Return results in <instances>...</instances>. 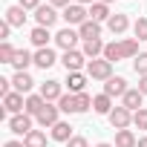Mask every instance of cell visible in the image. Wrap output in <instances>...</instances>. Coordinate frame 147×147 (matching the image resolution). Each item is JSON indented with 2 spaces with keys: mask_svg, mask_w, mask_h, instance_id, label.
<instances>
[{
  "mask_svg": "<svg viewBox=\"0 0 147 147\" xmlns=\"http://www.w3.org/2000/svg\"><path fill=\"white\" fill-rule=\"evenodd\" d=\"M66 147H90V141H87L84 136H72V138L66 141Z\"/></svg>",
  "mask_w": 147,
  "mask_h": 147,
  "instance_id": "cell-37",
  "label": "cell"
},
{
  "mask_svg": "<svg viewBox=\"0 0 147 147\" xmlns=\"http://www.w3.org/2000/svg\"><path fill=\"white\" fill-rule=\"evenodd\" d=\"M138 43H141V40H136V38H121V52H124V58H136V55H138Z\"/></svg>",
  "mask_w": 147,
  "mask_h": 147,
  "instance_id": "cell-30",
  "label": "cell"
},
{
  "mask_svg": "<svg viewBox=\"0 0 147 147\" xmlns=\"http://www.w3.org/2000/svg\"><path fill=\"white\" fill-rule=\"evenodd\" d=\"M98 3H107V6H110V3H113V0H98Z\"/></svg>",
  "mask_w": 147,
  "mask_h": 147,
  "instance_id": "cell-46",
  "label": "cell"
},
{
  "mask_svg": "<svg viewBox=\"0 0 147 147\" xmlns=\"http://www.w3.org/2000/svg\"><path fill=\"white\" fill-rule=\"evenodd\" d=\"M49 38H52V35H49V29H43V26H35V29L29 32V40H32L38 49H46V46H49Z\"/></svg>",
  "mask_w": 147,
  "mask_h": 147,
  "instance_id": "cell-24",
  "label": "cell"
},
{
  "mask_svg": "<svg viewBox=\"0 0 147 147\" xmlns=\"http://www.w3.org/2000/svg\"><path fill=\"white\" fill-rule=\"evenodd\" d=\"M3 147H26V144H23V141H15V138H12V141H6Z\"/></svg>",
  "mask_w": 147,
  "mask_h": 147,
  "instance_id": "cell-42",
  "label": "cell"
},
{
  "mask_svg": "<svg viewBox=\"0 0 147 147\" xmlns=\"http://www.w3.org/2000/svg\"><path fill=\"white\" fill-rule=\"evenodd\" d=\"M58 115H61V107H58V104H46V107H43V113H40L35 121H38L40 127H49V130H52V127L61 121Z\"/></svg>",
  "mask_w": 147,
  "mask_h": 147,
  "instance_id": "cell-11",
  "label": "cell"
},
{
  "mask_svg": "<svg viewBox=\"0 0 147 147\" xmlns=\"http://www.w3.org/2000/svg\"><path fill=\"white\" fill-rule=\"evenodd\" d=\"M6 23H9L12 29L23 26V23H26V9H23V6H9V9H6Z\"/></svg>",
  "mask_w": 147,
  "mask_h": 147,
  "instance_id": "cell-19",
  "label": "cell"
},
{
  "mask_svg": "<svg viewBox=\"0 0 147 147\" xmlns=\"http://www.w3.org/2000/svg\"><path fill=\"white\" fill-rule=\"evenodd\" d=\"M138 138L133 130H115V147H136Z\"/></svg>",
  "mask_w": 147,
  "mask_h": 147,
  "instance_id": "cell-28",
  "label": "cell"
},
{
  "mask_svg": "<svg viewBox=\"0 0 147 147\" xmlns=\"http://www.w3.org/2000/svg\"><path fill=\"white\" fill-rule=\"evenodd\" d=\"M61 18L66 20V26H81V23L90 20V9H84L81 3H69V6L61 12Z\"/></svg>",
  "mask_w": 147,
  "mask_h": 147,
  "instance_id": "cell-2",
  "label": "cell"
},
{
  "mask_svg": "<svg viewBox=\"0 0 147 147\" xmlns=\"http://www.w3.org/2000/svg\"><path fill=\"white\" fill-rule=\"evenodd\" d=\"M35 115H29V113H18V115H12L9 118V130L15 133V136H29L35 127Z\"/></svg>",
  "mask_w": 147,
  "mask_h": 147,
  "instance_id": "cell-3",
  "label": "cell"
},
{
  "mask_svg": "<svg viewBox=\"0 0 147 147\" xmlns=\"http://www.w3.org/2000/svg\"><path fill=\"white\" fill-rule=\"evenodd\" d=\"M87 75H90L92 81H110V78H113V63H110L107 58H95V61L87 63Z\"/></svg>",
  "mask_w": 147,
  "mask_h": 147,
  "instance_id": "cell-1",
  "label": "cell"
},
{
  "mask_svg": "<svg viewBox=\"0 0 147 147\" xmlns=\"http://www.w3.org/2000/svg\"><path fill=\"white\" fill-rule=\"evenodd\" d=\"M32 63H35V52H29V49H18V52H15V61H12V66H15L18 72H26Z\"/></svg>",
  "mask_w": 147,
  "mask_h": 147,
  "instance_id": "cell-17",
  "label": "cell"
},
{
  "mask_svg": "<svg viewBox=\"0 0 147 147\" xmlns=\"http://www.w3.org/2000/svg\"><path fill=\"white\" fill-rule=\"evenodd\" d=\"M18 6H23L26 12H35V9H40L43 3H40V0H18Z\"/></svg>",
  "mask_w": 147,
  "mask_h": 147,
  "instance_id": "cell-36",
  "label": "cell"
},
{
  "mask_svg": "<svg viewBox=\"0 0 147 147\" xmlns=\"http://www.w3.org/2000/svg\"><path fill=\"white\" fill-rule=\"evenodd\" d=\"M110 18H113V12H110V6H107V3H98V0H95V3L90 6V20L101 23V20H110Z\"/></svg>",
  "mask_w": 147,
  "mask_h": 147,
  "instance_id": "cell-23",
  "label": "cell"
},
{
  "mask_svg": "<svg viewBox=\"0 0 147 147\" xmlns=\"http://www.w3.org/2000/svg\"><path fill=\"white\" fill-rule=\"evenodd\" d=\"M136 147H147V138H138V144Z\"/></svg>",
  "mask_w": 147,
  "mask_h": 147,
  "instance_id": "cell-44",
  "label": "cell"
},
{
  "mask_svg": "<svg viewBox=\"0 0 147 147\" xmlns=\"http://www.w3.org/2000/svg\"><path fill=\"white\" fill-rule=\"evenodd\" d=\"M23 144L26 147H46V133L43 130H32L29 136H23Z\"/></svg>",
  "mask_w": 147,
  "mask_h": 147,
  "instance_id": "cell-29",
  "label": "cell"
},
{
  "mask_svg": "<svg viewBox=\"0 0 147 147\" xmlns=\"http://www.w3.org/2000/svg\"><path fill=\"white\" fill-rule=\"evenodd\" d=\"M133 69H136V75H138V78L147 75V52H138V55L133 58Z\"/></svg>",
  "mask_w": 147,
  "mask_h": 147,
  "instance_id": "cell-32",
  "label": "cell"
},
{
  "mask_svg": "<svg viewBox=\"0 0 147 147\" xmlns=\"http://www.w3.org/2000/svg\"><path fill=\"white\" fill-rule=\"evenodd\" d=\"M104 58H107L110 63H118V61H124V52H121V40H113V43H107V46H104Z\"/></svg>",
  "mask_w": 147,
  "mask_h": 147,
  "instance_id": "cell-27",
  "label": "cell"
},
{
  "mask_svg": "<svg viewBox=\"0 0 147 147\" xmlns=\"http://www.w3.org/2000/svg\"><path fill=\"white\" fill-rule=\"evenodd\" d=\"M3 113H12V115L26 113V98H23L20 92H9V95L3 98ZM3 113H0V115H3Z\"/></svg>",
  "mask_w": 147,
  "mask_h": 147,
  "instance_id": "cell-7",
  "label": "cell"
},
{
  "mask_svg": "<svg viewBox=\"0 0 147 147\" xmlns=\"http://www.w3.org/2000/svg\"><path fill=\"white\" fill-rule=\"evenodd\" d=\"M15 52H18V49H15L9 40H3V43H0V63H12V61H15Z\"/></svg>",
  "mask_w": 147,
  "mask_h": 147,
  "instance_id": "cell-31",
  "label": "cell"
},
{
  "mask_svg": "<svg viewBox=\"0 0 147 147\" xmlns=\"http://www.w3.org/2000/svg\"><path fill=\"white\" fill-rule=\"evenodd\" d=\"M107 118H110L113 130H130V124H133V113L127 107H113V113Z\"/></svg>",
  "mask_w": 147,
  "mask_h": 147,
  "instance_id": "cell-6",
  "label": "cell"
},
{
  "mask_svg": "<svg viewBox=\"0 0 147 147\" xmlns=\"http://www.w3.org/2000/svg\"><path fill=\"white\" fill-rule=\"evenodd\" d=\"M141 104H144V95L138 92V87H130V90L124 92V98H121V107H127L130 113H138Z\"/></svg>",
  "mask_w": 147,
  "mask_h": 147,
  "instance_id": "cell-13",
  "label": "cell"
},
{
  "mask_svg": "<svg viewBox=\"0 0 147 147\" xmlns=\"http://www.w3.org/2000/svg\"><path fill=\"white\" fill-rule=\"evenodd\" d=\"M133 35H136V40H147V18H138L133 23Z\"/></svg>",
  "mask_w": 147,
  "mask_h": 147,
  "instance_id": "cell-33",
  "label": "cell"
},
{
  "mask_svg": "<svg viewBox=\"0 0 147 147\" xmlns=\"http://www.w3.org/2000/svg\"><path fill=\"white\" fill-rule=\"evenodd\" d=\"M61 15H58V9L55 6H40V9H35V20H38V26H43V29H49V26H55V20H58Z\"/></svg>",
  "mask_w": 147,
  "mask_h": 147,
  "instance_id": "cell-8",
  "label": "cell"
},
{
  "mask_svg": "<svg viewBox=\"0 0 147 147\" xmlns=\"http://www.w3.org/2000/svg\"><path fill=\"white\" fill-rule=\"evenodd\" d=\"M104 46H107V43H101V38H98V40H84L81 52L87 55V61H95V58H104Z\"/></svg>",
  "mask_w": 147,
  "mask_h": 147,
  "instance_id": "cell-21",
  "label": "cell"
},
{
  "mask_svg": "<svg viewBox=\"0 0 147 147\" xmlns=\"http://www.w3.org/2000/svg\"><path fill=\"white\" fill-rule=\"evenodd\" d=\"M92 110H95L98 115H110V113H113V98L104 95V92L95 95V98H92Z\"/></svg>",
  "mask_w": 147,
  "mask_h": 147,
  "instance_id": "cell-25",
  "label": "cell"
},
{
  "mask_svg": "<svg viewBox=\"0 0 147 147\" xmlns=\"http://www.w3.org/2000/svg\"><path fill=\"white\" fill-rule=\"evenodd\" d=\"M133 127H138V130H147V107H141L138 113H133Z\"/></svg>",
  "mask_w": 147,
  "mask_h": 147,
  "instance_id": "cell-34",
  "label": "cell"
},
{
  "mask_svg": "<svg viewBox=\"0 0 147 147\" xmlns=\"http://www.w3.org/2000/svg\"><path fill=\"white\" fill-rule=\"evenodd\" d=\"M138 92H141V95H147V75H141V78H138Z\"/></svg>",
  "mask_w": 147,
  "mask_h": 147,
  "instance_id": "cell-40",
  "label": "cell"
},
{
  "mask_svg": "<svg viewBox=\"0 0 147 147\" xmlns=\"http://www.w3.org/2000/svg\"><path fill=\"white\" fill-rule=\"evenodd\" d=\"M87 78H90L87 72H66V81H63V84L69 87V92H72V95H81V92H84V87H87Z\"/></svg>",
  "mask_w": 147,
  "mask_h": 147,
  "instance_id": "cell-12",
  "label": "cell"
},
{
  "mask_svg": "<svg viewBox=\"0 0 147 147\" xmlns=\"http://www.w3.org/2000/svg\"><path fill=\"white\" fill-rule=\"evenodd\" d=\"M9 92H15V90H12V81H6V78H0V95L6 98Z\"/></svg>",
  "mask_w": 147,
  "mask_h": 147,
  "instance_id": "cell-38",
  "label": "cell"
},
{
  "mask_svg": "<svg viewBox=\"0 0 147 147\" xmlns=\"http://www.w3.org/2000/svg\"><path fill=\"white\" fill-rule=\"evenodd\" d=\"M78 35H81V40H98V38H101V23L87 20V23L78 26Z\"/></svg>",
  "mask_w": 147,
  "mask_h": 147,
  "instance_id": "cell-20",
  "label": "cell"
},
{
  "mask_svg": "<svg viewBox=\"0 0 147 147\" xmlns=\"http://www.w3.org/2000/svg\"><path fill=\"white\" fill-rule=\"evenodd\" d=\"M40 95H43L49 104H58V101H61V95H63V87H61V81H55V78L43 81V84H40Z\"/></svg>",
  "mask_w": 147,
  "mask_h": 147,
  "instance_id": "cell-10",
  "label": "cell"
},
{
  "mask_svg": "<svg viewBox=\"0 0 147 147\" xmlns=\"http://www.w3.org/2000/svg\"><path fill=\"white\" fill-rule=\"evenodd\" d=\"M46 104H49V101H46L40 92H38V95H26V113H29V115H35V118L43 113V107H46Z\"/></svg>",
  "mask_w": 147,
  "mask_h": 147,
  "instance_id": "cell-22",
  "label": "cell"
},
{
  "mask_svg": "<svg viewBox=\"0 0 147 147\" xmlns=\"http://www.w3.org/2000/svg\"><path fill=\"white\" fill-rule=\"evenodd\" d=\"M95 147H115V144H110V141H101V144H95Z\"/></svg>",
  "mask_w": 147,
  "mask_h": 147,
  "instance_id": "cell-45",
  "label": "cell"
},
{
  "mask_svg": "<svg viewBox=\"0 0 147 147\" xmlns=\"http://www.w3.org/2000/svg\"><path fill=\"white\" fill-rule=\"evenodd\" d=\"M12 87H15V92H20V95H29V92H32V87H35V81H32V75H29V72H15Z\"/></svg>",
  "mask_w": 147,
  "mask_h": 147,
  "instance_id": "cell-14",
  "label": "cell"
},
{
  "mask_svg": "<svg viewBox=\"0 0 147 147\" xmlns=\"http://www.w3.org/2000/svg\"><path fill=\"white\" fill-rule=\"evenodd\" d=\"M49 6H55V9H66L69 0H49Z\"/></svg>",
  "mask_w": 147,
  "mask_h": 147,
  "instance_id": "cell-41",
  "label": "cell"
},
{
  "mask_svg": "<svg viewBox=\"0 0 147 147\" xmlns=\"http://www.w3.org/2000/svg\"><path fill=\"white\" fill-rule=\"evenodd\" d=\"M127 90H130V87H127V81H124L121 75H113L110 81H104V95H110V98H124Z\"/></svg>",
  "mask_w": 147,
  "mask_h": 147,
  "instance_id": "cell-9",
  "label": "cell"
},
{
  "mask_svg": "<svg viewBox=\"0 0 147 147\" xmlns=\"http://www.w3.org/2000/svg\"><path fill=\"white\" fill-rule=\"evenodd\" d=\"M78 40H81V35H78V29H72V26H66V29H61L58 35H55V43L63 49V52H72L78 46Z\"/></svg>",
  "mask_w": 147,
  "mask_h": 147,
  "instance_id": "cell-5",
  "label": "cell"
},
{
  "mask_svg": "<svg viewBox=\"0 0 147 147\" xmlns=\"http://www.w3.org/2000/svg\"><path fill=\"white\" fill-rule=\"evenodd\" d=\"M58 107H61V113H69V115H75V113H78V95H72V92H63V95H61V101H58Z\"/></svg>",
  "mask_w": 147,
  "mask_h": 147,
  "instance_id": "cell-26",
  "label": "cell"
},
{
  "mask_svg": "<svg viewBox=\"0 0 147 147\" xmlns=\"http://www.w3.org/2000/svg\"><path fill=\"white\" fill-rule=\"evenodd\" d=\"M72 136H75V133H72V124H69V121H58V124L52 127V141H61V144H66Z\"/></svg>",
  "mask_w": 147,
  "mask_h": 147,
  "instance_id": "cell-18",
  "label": "cell"
},
{
  "mask_svg": "<svg viewBox=\"0 0 147 147\" xmlns=\"http://www.w3.org/2000/svg\"><path fill=\"white\" fill-rule=\"evenodd\" d=\"M58 63V55H55V49H35V66H40V69H49V66H55Z\"/></svg>",
  "mask_w": 147,
  "mask_h": 147,
  "instance_id": "cell-15",
  "label": "cell"
},
{
  "mask_svg": "<svg viewBox=\"0 0 147 147\" xmlns=\"http://www.w3.org/2000/svg\"><path fill=\"white\" fill-rule=\"evenodd\" d=\"M61 63H63L66 72H81V66H87L90 61H87V55H84L81 49H72V52H63Z\"/></svg>",
  "mask_w": 147,
  "mask_h": 147,
  "instance_id": "cell-4",
  "label": "cell"
},
{
  "mask_svg": "<svg viewBox=\"0 0 147 147\" xmlns=\"http://www.w3.org/2000/svg\"><path fill=\"white\" fill-rule=\"evenodd\" d=\"M75 3H81V6H92L95 0H75Z\"/></svg>",
  "mask_w": 147,
  "mask_h": 147,
  "instance_id": "cell-43",
  "label": "cell"
},
{
  "mask_svg": "<svg viewBox=\"0 0 147 147\" xmlns=\"http://www.w3.org/2000/svg\"><path fill=\"white\" fill-rule=\"evenodd\" d=\"M107 29H110L113 35H124V32L130 29V18H127V15H121V12H115V15L107 20Z\"/></svg>",
  "mask_w": 147,
  "mask_h": 147,
  "instance_id": "cell-16",
  "label": "cell"
},
{
  "mask_svg": "<svg viewBox=\"0 0 147 147\" xmlns=\"http://www.w3.org/2000/svg\"><path fill=\"white\" fill-rule=\"evenodd\" d=\"M87 110H92V95L81 92L78 95V113H87Z\"/></svg>",
  "mask_w": 147,
  "mask_h": 147,
  "instance_id": "cell-35",
  "label": "cell"
},
{
  "mask_svg": "<svg viewBox=\"0 0 147 147\" xmlns=\"http://www.w3.org/2000/svg\"><path fill=\"white\" fill-rule=\"evenodd\" d=\"M9 32H12V26L3 20V23H0V43H3V40H9Z\"/></svg>",
  "mask_w": 147,
  "mask_h": 147,
  "instance_id": "cell-39",
  "label": "cell"
}]
</instances>
